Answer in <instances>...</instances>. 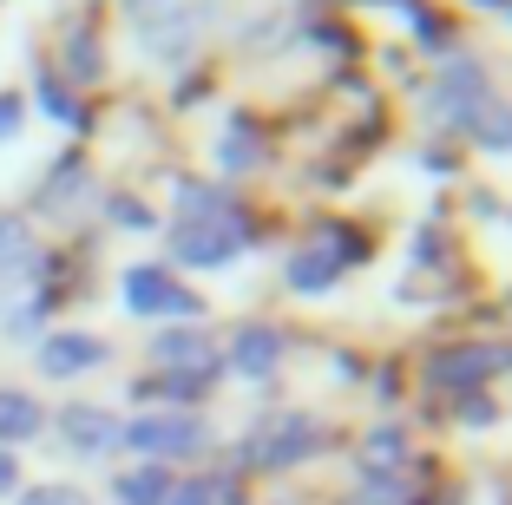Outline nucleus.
Returning <instances> with one entry per match:
<instances>
[{
  "instance_id": "1",
  "label": "nucleus",
  "mask_w": 512,
  "mask_h": 505,
  "mask_svg": "<svg viewBox=\"0 0 512 505\" xmlns=\"http://www.w3.org/2000/svg\"><path fill=\"white\" fill-rule=\"evenodd\" d=\"M243 243H250V217H243L224 191H211V184H184L171 250H178L184 263H197V269H217V263H230Z\"/></svg>"
},
{
  "instance_id": "2",
  "label": "nucleus",
  "mask_w": 512,
  "mask_h": 505,
  "mask_svg": "<svg viewBox=\"0 0 512 505\" xmlns=\"http://www.w3.org/2000/svg\"><path fill=\"white\" fill-rule=\"evenodd\" d=\"M119 440H132L145 460H191V453H204V420H191V414H145V420H132Z\"/></svg>"
},
{
  "instance_id": "3",
  "label": "nucleus",
  "mask_w": 512,
  "mask_h": 505,
  "mask_svg": "<svg viewBox=\"0 0 512 505\" xmlns=\"http://www.w3.org/2000/svg\"><path fill=\"white\" fill-rule=\"evenodd\" d=\"M355 250H362V243H348V230H322V237H309L296 256H289V289L322 296V289L348 269V256H355Z\"/></svg>"
},
{
  "instance_id": "4",
  "label": "nucleus",
  "mask_w": 512,
  "mask_h": 505,
  "mask_svg": "<svg viewBox=\"0 0 512 505\" xmlns=\"http://www.w3.org/2000/svg\"><path fill=\"white\" fill-rule=\"evenodd\" d=\"M125 309L132 315H191L197 296L178 289L165 269H125Z\"/></svg>"
},
{
  "instance_id": "5",
  "label": "nucleus",
  "mask_w": 512,
  "mask_h": 505,
  "mask_svg": "<svg viewBox=\"0 0 512 505\" xmlns=\"http://www.w3.org/2000/svg\"><path fill=\"white\" fill-rule=\"evenodd\" d=\"M106 361V342L99 335H79V328H60V335H46L40 342V374H53V381H66V374H86Z\"/></svg>"
},
{
  "instance_id": "6",
  "label": "nucleus",
  "mask_w": 512,
  "mask_h": 505,
  "mask_svg": "<svg viewBox=\"0 0 512 505\" xmlns=\"http://www.w3.org/2000/svg\"><path fill=\"white\" fill-rule=\"evenodd\" d=\"M309 440H316V420L283 414L270 433H256V466H296L309 453Z\"/></svg>"
},
{
  "instance_id": "7",
  "label": "nucleus",
  "mask_w": 512,
  "mask_h": 505,
  "mask_svg": "<svg viewBox=\"0 0 512 505\" xmlns=\"http://www.w3.org/2000/svg\"><path fill=\"white\" fill-rule=\"evenodd\" d=\"M60 433H66V446H73V453H86V460L119 446V420L99 414V407H66V414H60Z\"/></svg>"
},
{
  "instance_id": "8",
  "label": "nucleus",
  "mask_w": 512,
  "mask_h": 505,
  "mask_svg": "<svg viewBox=\"0 0 512 505\" xmlns=\"http://www.w3.org/2000/svg\"><path fill=\"white\" fill-rule=\"evenodd\" d=\"M151 361H158V368H178V374H211L217 348L197 342V335H158V342H151Z\"/></svg>"
},
{
  "instance_id": "9",
  "label": "nucleus",
  "mask_w": 512,
  "mask_h": 505,
  "mask_svg": "<svg viewBox=\"0 0 512 505\" xmlns=\"http://www.w3.org/2000/svg\"><path fill=\"white\" fill-rule=\"evenodd\" d=\"M506 361H512V348H453V355L434 361V374H440V381H460V387H467V381H480V374L506 368Z\"/></svg>"
},
{
  "instance_id": "10",
  "label": "nucleus",
  "mask_w": 512,
  "mask_h": 505,
  "mask_svg": "<svg viewBox=\"0 0 512 505\" xmlns=\"http://www.w3.org/2000/svg\"><path fill=\"white\" fill-rule=\"evenodd\" d=\"M230 361H237L243 374H270L276 361H283V335H276V328H243L237 348H230Z\"/></svg>"
},
{
  "instance_id": "11",
  "label": "nucleus",
  "mask_w": 512,
  "mask_h": 505,
  "mask_svg": "<svg viewBox=\"0 0 512 505\" xmlns=\"http://www.w3.org/2000/svg\"><path fill=\"white\" fill-rule=\"evenodd\" d=\"M46 427L40 401L33 394H14V387H0V440H33Z\"/></svg>"
},
{
  "instance_id": "12",
  "label": "nucleus",
  "mask_w": 512,
  "mask_h": 505,
  "mask_svg": "<svg viewBox=\"0 0 512 505\" xmlns=\"http://www.w3.org/2000/svg\"><path fill=\"white\" fill-rule=\"evenodd\" d=\"M460 125H467V132L480 138V145H493V151H512V105H499V99H480V105H473V112H467Z\"/></svg>"
},
{
  "instance_id": "13",
  "label": "nucleus",
  "mask_w": 512,
  "mask_h": 505,
  "mask_svg": "<svg viewBox=\"0 0 512 505\" xmlns=\"http://www.w3.org/2000/svg\"><path fill=\"white\" fill-rule=\"evenodd\" d=\"M119 505H171V473L165 466H138L119 479Z\"/></svg>"
},
{
  "instance_id": "14",
  "label": "nucleus",
  "mask_w": 512,
  "mask_h": 505,
  "mask_svg": "<svg viewBox=\"0 0 512 505\" xmlns=\"http://www.w3.org/2000/svg\"><path fill=\"white\" fill-rule=\"evenodd\" d=\"M20 263H33L27 223H20V217H0V269H20Z\"/></svg>"
},
{
  "instance_id": "15",
  "label": "nucleus",
  "mask_w": 512,
  "mask_h": 505,
  "mask_svg": "<svg viewBox=\"0 0 512 505\" xmlns=\"http://www.w3.org/2000/svg\"><path fill=\"white\" fill-rule=\"evenodd\" d=\"M355 505H407V486H401V479H368Z\"/></svg>"
},
{
  "instance_id": "16",
  "label": "nucleus",
  "mask_w": 512,
  "mask_h": 505,
  "mask_svg": "<svg viewBox=\"0 0 512 505\" xmlns=\"http://www.w3.org/2000/svg\"><path fill=\"white\" fill-rule=\"evenodd\" d=\"M20 505H92L86 492H73V486H33Z\"/></svg>"
},
{
  "instance_id": "17",
  "label": "nucleus",
  "mask_w": 512,
  "mask_h": 505,
  "mask_svg": "<svg viewBox=\"0 0 512 505\" xmlns=\"http://www.w3.org/2000/svg\"><path fill=\"white\" fill-rule=\"evenodd\" d=\"M40 105L53 112V119H73V99H66V92L53 86V79H40Z\"/></svg>"
},
{
  "instance_id": "18",
  "label": "nucleus",
  "mask_w": 512,
  "mask_h": 505,
  "mask_svg": "<svg viewBox=\"0 0 512 505\" xmlns=\"http://www.w3.org/2000/svg\"><path fill=\"white\" fill-rule=\"evenodd\" d=\"M14 132H20V99L0 92V138H14Z\"/></svg>"
},
{
  "instance_id": "19",
  "label": "nucleus",
  "mask_w": 512,
  "mask_h": 505,
  "mask_svg": "<svg viewBox=\"0 0 512 505\" xmlns=\"http://www.w3.org/2000/svg\"><path fill=\"white\" fill-rule=\"evenodd\" d=\"M73 66H79V73H92V66H99V46H92L86 33H79V40H73Z\"/></svg>"
},
{
  "instance_id": "20",
  "label": "nucleus",
  "mask_w": 512,
  "mask_h": 505,
  "mask_svg": "<svg viewBox=\"0 0 512 505\" xmlns=\"http://www.w3.org/2000/svg\"><path fill=\"white\" fill-rule=\"evenodd\" d=\"M14 479H20V466H14V453L0 446V492H14Z\"/></svg>"
},
{
  "instance_id": "21",
  "label": "nucleus",
  "mask_w": 512,
  "mask_h": 505,
  "mask_svg": "<svg viewBox=\"0 0 512 505\" xmlns=\"http://www.w3.org/2000/svg\"><path fill=\"white\" fill-rule=\"evenodd\" d=\"M171 505H211V492H204V486H184V492H171Z\"/></svg>"
},
{
  "instance_id": "22",
  "label": "nucleus",
  "mask_w": 512,
  "mask_h": 505,
  "mask_svg": "<svg viewBox=\"0 0 512 505\" xmlns=\"http://www.w3.org/2000/svg\"><path fill=\"white\" fill-rule=\"evenodd\" d=\"M138 7H145V0H138Z\"/></svg>"
}]
</instances>
